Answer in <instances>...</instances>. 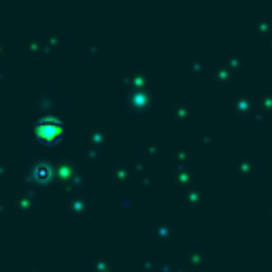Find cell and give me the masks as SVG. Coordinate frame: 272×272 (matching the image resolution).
Returning a JSON list of instances; mask_svg holds the SVG:
<instances>
[{
	"instance_id": "obj_1",
	"label": "cell",
	"mask_w": 272,
	"mask_h": 272,
	"mask_svg": "<svg viewBox=\"0 0 272 272\" xmlns=\"http://www.w3.org/2000/svg\"><path fill=\"white\" fill-rule=\"evenodd\" d=\"M62 134H64V126L56 122V119H43L36 126V136L43 143H58L62 138Z\"/></svg>"
},
{
	"instance_id": "obj_2",
	"label": "cell",
	"mask_w": 272,
	"mask_h": 272,
	"mask_svg": "<svg viewBox=\"0 0 272 272\" xmlns=\"http://www.w3.org/2000/svg\"><path fill=\"white\" fill-rule=\"evenodd\" d=\"M49 175H51V170H49V166H47V164H38V166H36V173H34L36 181H47V179H49Z\"/></svg>"
}]
</instances>
